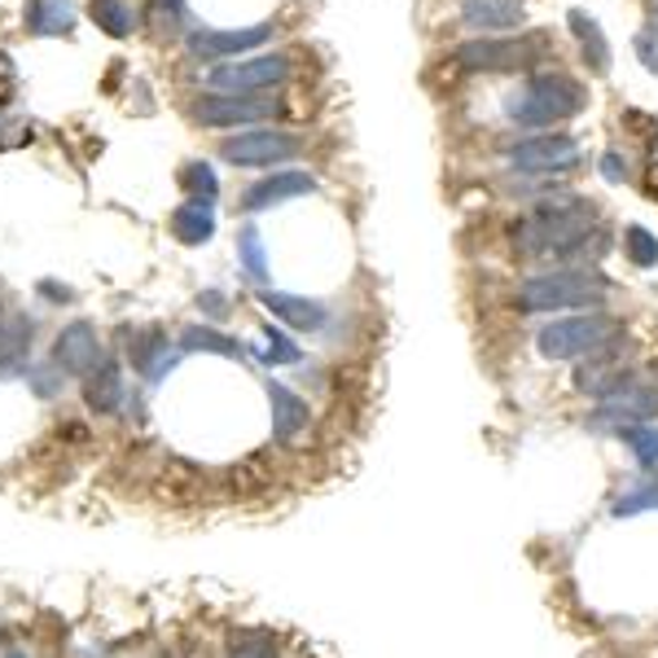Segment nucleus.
Segmentation results:
<instances>
[{"instance_id": "obj_1", "label": "nucleus", "mask_w": 658, "mask_h": 658, "mask_svg": "<svg viewBox=\"0 0 658 658\" xmlns=\"http://www.w3.org/2000/svg\"><path fill=\"white\" fill-rule=\"evenodd\" d=\"M588 233H597V212L588 198L575 194H553L541 198L536 212L527 219H518L514 228V246L527 259H548V255H575Z\"/></svg>"}, {"instance_id": "obj_2", "label": "nucleus", "mask_w": 658, "mask_h": 658, "mask_svg": "<svg viewBox=\"0 0 658 658\" xmlns=\"http://www.w3.org/2000/svg\"><path fill=\"white\" fill-rule=\"evenodd\" d=\"M588 102L584 84H575L570 75L553 71V75H532L523 84V93L510 97V119L518 127H532V132H553V123L579 114Z\"/></svg>"}, {"instance_id": "obj_3", "label": "nucleus", "mask_w": 658, "mask_h": 658, "mask_svg": "<svg viewBox=\"0 0 658 658\" xmlns=\"http://www.w3.org/2000/svg\"><path fill=\"white\" fill-rule=\"evenodd\" d=\"M606 299V277L588 268L541 273L518 286V312H557V308H597Z\"/></svg>"}, {"instance_id": "obj_4", "label": "nucleus", "mask_w": 658, "mask_h": 658, "mask_svg": "<svg viewBox=\"0 0 658 658\" xmlns=\"http://www.w3.org/2000/svg\"><path fill=\"white\" fill-rule=\"evenodd\" d=\"M545 58V35H501V40H470L456 49L461 71H483V75H514L532 71Z\"/></svg>"}, {"instance_id": "obj_5", "label": "nucleus", "mask_w": 658, "mask_h": 658, "mask_svg": "<svg viewBox=\"0 0 658 658\" xmlns=\"http://www.w3.org/2000/svg\"><path fill=\"white\" fill-rule=\"evenodd\" d=\"M615 321L602 317V312H584V317H562V321H548L536 333V347L545 360H575V356H588L606 342H615Z\"/></svg>"}, {"instance_id": "obj_6", "label": "nucleus", "mask_w": 658, "mask_h": 658, "mask_svg": "<svg viewBox=\"0 0 658 658\" xmlns=\"http://www.w3.org/2000/svg\"><path fill=\"white\" fill-rule=\"evenodd\" d=\"M290 62L281 53H264V58H246V62H224L207 75L212 93H233V97H259L273 93L277 84H286Z\"/></svg>"}, {"instance_id": "obj_7", "label": "nucleus", "mask_w": 658, "mask_h": 658, "mask_svg": "<svg viewBox=\"0 0 658 658\" xmlns=\"http://www.w3.org/2000/svg\"><path fill=\"white\" fill-rule=\"evenodd\" d=\"M224 163L233 167H273V163H290L304 154V136L295 132H277V127H255V132H237L219 145Z\"/></svg>"}, {"instance_id": "obj_8", "label": "nucleus", "mask_w": 658, "mask_h": 658, "mask_svg": "<svg viewBox=\"0 0 658 658\" xmlns=\"http://www.w3.org/2000/svg\"><path fill=\"white\" fill-rule=\"evenodd\" d=\"M150 492H154V501H163V505H203V501H219L216 492V474H203L198 465H189V461H167L158 474H154V483H150Z\"/></svg>"}, {"instance_id": "obj_9", "label": "nucleus", "mask_w": 658, "mask_h": 658, "mask_svg": "<svg viewBox=\"0 0 658 658\" xmlns=\"http://www.w3.org/2000/svg\"><path fill=\"white\" fill-rule=\"evenodd\" d=\"M510 163L518 172H532V176H548V172H570L579 163V145L562 132H541V136H527L510 150Z\"/></svg>"}, {"instance_id": "obj_10", "label": "nucleus", "mask_w": 658, "mask_h": 658, "mask_svg": "<svg viewBox=\"0 0 658 658\" xmlns=\"http://www.w3.org/2000/svg\"><path fill=\"white\" fill-rule=\"evenodd\" d=\"M277 102L268 93L259 97H233V93H212V97H198L194 102V119L203 127H241V123H255V119H273Z\"/></svg>"}, {"instance_id": "obj_11", "label": "nucleus", "mask_w": 658, "mask_h": 658, "mask_svg": "<svg viewBox=\"0 0 658 658\" xmlns=\"http://www.w3.org/2000/svg\"><path fill=\"white\" fill-rule=\"evenodd\" d=\"M268 40H273V27L268 22H255V27H241V31H212V27H203V31L189 35V53L203 58V62H212V58H237V53L259 49Z\"/></svg>"}, {"instance_id": "obj_12", "label": "nucleus", "mask_w": 658, "mask_h": 658, "mask_svg": "<svg viewBox=\"0 0 658 658\" xmlns=\"http://www.w3.org/2000/svg\"><path fill=\"white\" fill-rule=\"evenodd\" d=\"M53 356H58V364H62V369H71V373L97 369V364H102L97 329L89 326V321H75V326H66L62 333H58V342H53Z\"/></svg>"}, {"instance_id": "obj_13", "label": "nucleus", "mask_w": 658, "mask_h": 658, "mask_svg": "<svg viewBox=\"0 0 658 658\" xmlns=\"http://www.w3.org/2000/svg\"><path fill=\"white\" fill-rule=\"evenodd\" d=\"M312 189H317V181H312L308 172H281V176H268V181L250 185L246 198H241V207H246V212H264V207H277V203H286V198H304V194H312Z\"/></svg>"}, {"instance_id": "obj_14", "label": "nucleus", "mask_w": 658, "mask_h": 658, "mask_svg": "<svg viewBox=\"0 0 658 658\" xmlns=\"http://www.w3.org/2000/svg\"><path fill=\"white\" fill-rule=\"evenodd\" d=\"M566 27H570V35L579 40L584 66H588L593 75H606V71H610V40H606V31L597 27V18H588V9H570V13H566Z\"/></svg>"}, {"instance_id": "obj_15", "label": "nucleus", "mask_w": 658, "mask_h": 658, "mask_svg": "<svg viewBox=\"0 0 658 658\" xmlns=\"http://www.w3.org/2000/svg\"><path fill=\"white\" fill-rule=\"evenodd\" d=\"M259 304H264L273 317H281L290 329H321L326 326V308H321V304H312V299H304V295L264 290V295H259Z\"/></svg>"}, {"instance_id": "obj_16", "label": "nucleus", "mask_w": 658, "mask_h": 658, "mask_svg": "<svg viewBox=\"0 0 658 658\" xmlns=\"http://www.w3.org/2000/svg\"><path fill=\"white\" fill-rule=\"evenodd\" d=\"M523 0H465L461 18L474 27V31H514L523 27Z\"/></svg>"}, {"instance_id": "obj_17", "label": "nucleus", "mask_w": 658, "mask_h": 658, "mask_svg": "<svg viewBox=\"0 0 658 658\" xmlns=\"http://www.w3.org/2000/svg\"><path fill=\"white\" fill-rule=\"evenodd\" d=\"M273 395V426H277V439L281 443H295L299 435H308V404L286 391V387H268Z\"/></svg>"}, {"instance_id": "obj_18", "label": "nucleus", "mask_w": 658, "mask_h": 658, "mask_svg": "<svg viewBox=\"0 0 658 658\" xmlns=\"http://www.w3.org/2000/svg\"><path fill=\"white\" fill-rule=\"evenodd\" d=\"M172 237L185 241V246H203L216 237V216H212V203H185L172 212Z\"/></svg>"}, {"instance_id": "obj_19", "label": "nucleus", "mask_w": 658, "mask_h": 658, "mask_svg": "<svg viewBox=\"0 0 658 658\" xmlns=\"http://www.w3.org/2000/svg\"><path fill=\"white\" fill-rule=\"evenodd\" d=\"M75 27L71 0H31L27 4V31L31 35H66Z\"/></svg>"}, {"instance_id": "obj_20", "label": "nucleus", "mask_w": 658, "mask_h": 658, "mask_svg": "<svg viewBox=\"0 0 658 658\" xmlns=\"http://www.w3.org/2000/svg\"><path fill=\"white\" fill-rule=\"evenodd\" d=\"M27 347H31V321L18 317V312H9V317L0 321V369H4V373L18 369L22 356H27Z\"/></svg>"}, {"instance_id": "obj_21", "label": "nucleus", "mask_w": 658, "mask_h": 658, "mask_svg": "<svg viewBox=\"0 0 658 658\" xmlns=\"http://www.w3.org/2000/svg\"><path fill=\"white\" fill-rule=\"evenodd\" d=\"M119 400H123V373H119V364H97V373L89 378V404L97 413H110V409H119Z\"/></svg>"}, {"instance_id": "obj_22", "label": "nucleus", "mask_w": 658, "mask_h": 658, "mask_svg": "<svg viewBox=\"0 0 658 658\" xmlns=\"http://www.w3.org/2000/svg\"><path fill=\"white\" fill-rule=\"evenodd\" d=\"M89 13H93V22L114 35V40H123L127 31H132V9L123 4V0H89Z\"/></svg>"}, {"instance_id": "obj_23", "label": "nucleus", "mask_w": 658, "mask_h": 658, "mask_svg": "<svg viewBox=\"0 0 658 658\" xmlns=\"http://www.w3.org/2000/svg\"><path fill=\"white\" fill-rule=\"evenodd\" d=\"M624 250L637 268H655L658 264V237L646 228V224H628L624 228Z\"/></svg>"}, {"instance_id": "obj_24", "label": "nucleus", "mask_w": 658, "mask_h": 658, "mask_svg": "<svg viewBox=\"0 0 658 658\" xmlns=\"http://www.w3.org/2000/svg\"><path fill=\"white\" fill-rule=\"evenodd\" d=\"M181 189H185L194 203H212L219 189L212 163H185V167H181Z\"/></svg>"}, {"instance_id": "obj_25", "label": "nucleus", "mask_w": 658, "mask_h": 658, "mask_svg": "<svg viewBox=\"0 0 658 658\" xmlns=\"http://www.w3.org/2000/svg\"><path fill=\"white\" fill-rule=\"evenodd\" d=\"M145 18H150V27L158 35H176L185 27V4L181 0H150L145 4Z\"/></svg>"}, {"instance_id": "obj_26", "label": "nucleus", "mask_w": 658, "mask_h": 658, "mask_svg": "<svg viewBox=\"0 0 658 658\" xmlns=\"http://www.w3.org/2000/svg\"><path fill=\"white\" fill-rule=\"evenodd\" d=\"M237 246H241V264H246V273L250 277H264V241H259V228H241V237H237Z\"/></svg>"}, {"instance_id": "obj_27", "label": "nucleus", "mask_w": 658, "mask_h": 658, "mask_svg": "<svg viewBox=\"0 0 658 658\" xmlns=\"http://www.w3.org/2000/svg\"><path fill=\"white\" fill-rule=\"evenodd\" d=\"M185 347H194V351H224V356L237 351V342L233 338H219L216 329H185Z\"/></svg>"}, {"instance_id": "obj_28", "label": "nucleus", "mask_w": 658, "mask_h": 658, "mask_svg": "<svg viewBox=\"0 0 658 658\" xmlns=\"http://www.w3.org/2000/svg\"><path fill=\"white\" fill-rule=\"evenodd\" d=\"M637 58H641V66H646V71H655L658 75V27L637 31Z\"/></svg>"}, {"instance_id": "obj_29", "label": "nucleus", "mask_w": 658, "mask_h": 658, "mask_svg": "<svg viewBox=\"0 0 658 658\" xmlns=\"http://www.w3.org/2000/svg\"><path fill=\"white\" fill-rule=\"evenodd\" d=\"M233 658H277V646H268V641H241Z\"/></svg>"}, {"instance_id": "obj_30", "label": "nucleus", "mask_w": 658, "mask_h": 658, "mask_svg": "<svg viewBox=\"0 0 658 658\" xmlns=\"http://www.w3.org/2000/svg\"><path fill=\"white\" fill-rule=\"evenodd\" d=\"M602 176H606V181H615V185H619V181H628V163H619V154H615V150H610V154H606V158H602Z\"/></svg>"}]
</instances>
